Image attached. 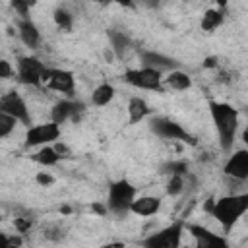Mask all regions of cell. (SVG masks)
I'll list each match as a JSON object with an SVG mask.
<instances>
[{"instance_id": "obj_1", "label": "cell", "mask_w": 248, "mask_h": 248, "mask_svg": "<svg viewBox=\"0 0 248 248\" xmlns=\"http://www.w3.org/2000/svg\"><path fill=\"white\" fill-rule=\"evenodd\" d=\"M209 114H211V122L217 130V138H219V145L223 151H231L232 143L236 141V134H238V110L223 101H209Z\"/></svg>"}, {"instance_id": "obj_2", "label": "cell", "mask_w": 248, "mask_h": 248, "mask_svg": "<svg viewBox=\"0 0 248 248\" xmlns=\"http://www.w3.org/2000/svg\"><path fill=\"white\" fill-rule=\"evenodd\" d=\"M209 211L221 225V229L225 232H231L232 227L244 217V213H248V190L217 198L209 205Z\"/></svg>"}, {"instance_id": "obj_3", "label": "cell", "mask_w": 248, "mask_h": 248, "mask_svg": "<svg viewBox=\"0 0 248 248\" xmlns=\"http://www.w3.org/2000/svg\"><path fill=\"white\" fill-rule=\"evenodd\" d=\"M136 198H138V188L128 178H118L108 184L105 203L108 207V213H112L116 217H126L130 213V207L136 202Z\"/></svg>"}, {"instance_id": "obj_4", "label": "cell", "mask_w": 248, "mask_h": 248, "mask_svg": "<svg viewBox=\"0 0 248 248\" xmlns=\"http://www.w3.org/2000/svg\"><path fill=\"white\" fill-rule=\"evenodd\" d=\"M184 231H186V223L182 219L172 221L170 225L147 234L140 242V248H180Z\"/></svg>"}, {"instance_id": "obj_5", "label": "cell", "mask_w": 248, "mask_h": 248, "mask_svg": "<svg viewBox=\"0 0 248 248\" xmlns=\"http://www.w3.org/2000/svg\"><path fill=\"white\" fill-rule=\"evenodd\" d=\"M163 76H165V74H161V72H157V70L140 66V68H128V70H124L122 79H124V83H128L130 87L143 89V91L163 93V91H165Z\"/></svg>"}, {"instance_id": "obj_6", "label": "cell", "mask_w": 248, "mask_h": 248, "mask_svg": "<svg viewBox=\"0 0 248 248\" xmlns=\"http://www.w3.org/2000/svg\"><path fill=\"white\" fill-rule=\"evenodd\" d=\"M149 130L161 138V140H169V141H184L190 145H196V138L176 120L167 118V116H151L149 118Z\"/></svg>"}, {"instance_id": "obj_7", "label": "cell", "mask_w": 248, "mask_h": 248, "mask_svg": "<svg viewBox=\"0 0 248 248\" xmlns=\"http://www.w3.org/2000/svg\"><path fill=\"white\" fill-rule=\"evenodd\" d=\"M46 70H48V66L43 60H39L37 56H31V54L19 56L17 62H16V78L23 85L41 87Z\"/></svg>"}, {"instance_id": "obj_8", "label": "cell", "mask_w": 248, "mask_h": 248, "mask_svg": "<svg viewBox=\"0 0 248 248\" xmlns=\"http://www.w3.org/2000/svg\"><path fill=\"white\" fill-rule=\"evenodd\" d=\"M62 134V126L56 122H43V124H33L25 130V141L23 145L27 149L31 147H45V145H54Z\"/></svg>"}, {"instance_id": "obj_9", "label": "cell", "mask_w": 248, "mask_h": 248, "mask_svg": "<svg viewBox=\"0 0 248 248\" xmlns=\"http://www.w3.org/2000/svg\"><path fill=\"white\" fill-rule=\"evenodd\" d=\"M0 112H6L10 116H14L19 124L23 126H33L31 122V112H29V107L25 103V99L17 93V91H8L0 97Z\"/></svg>"}, {"instance_id": "obj_10", "label": "cell", "mask_w": 248, "mask_h": 248, "mask_svg": "<svg viewBox=\"0 0 248 248\" xmlns=\"http://www.w3.org/2000/svg\"><path fill=\"white\" fill-rule=\"evenodd\" d=\"M43 85L52 89V91H58V93H64L68 97L74 95L76 91V78L70 70H64V68H48L45 78H43Z\"/></svg>"}, {"instance_id": "obj_11", "label": "cell", "mask_w": 248, "mask_h": 248, "mask_svg": "<svg viewBox=\"0 0 248 248\" xmlns=\"http://www.w3.org/2000/svg\"><path fill=\"white\" fill-rule=\"evenodd\" d=\"M186 231L192 234L196 248H231L225 234H217V232L209 231L207 227H202L196 223H186Z\"/></svg>"}, {"instance_id": "obj_12", "label": "cell", "mask_w": 248, "mask_h": 248, "mask_svg": "<svg viewBox=\"0 0 248 248\" xmlns=\"http://www.w3.org/2000/svg\"><path fill=\"white\" fill-rule=\"evenodd\" d=\"M85 112V105L76 99H60L52 105L50 108V120L56 122L58 126L66 124L68 120H78L79 114Z\"/></svg>"}, {"instance_id": "obj_13", "label": "cell", "mask_w": 248, "mask_h": 248, "mask_svg": "<svg viewBox=\"0 0 248 248\" xmlns=\"http://www.w3.org/2000/svg\"><path fill=\"white\" fill-rule=\"evenodd\" d=\"M223 174L231 180H238L244 182L248 180V147L236 149L234 153H231L223 165Z\"/></svg>"}, {"instance_id": "obj_14", "label": "cell", "mask_w": 248, "mask_h": 248, "mask_svg": "<svg viewBox=\"0 0 248 248\" xmlns=\"http://www.w3.org/2000/svg\"><path fill=\"white\" fill-rule=\"evenodd\" d=\"M140 66L157 70L161 74H169L172 70H178V62L163 52L157 50H140Z\"/></svg>"}, {"instance_id": "obj_15", "label": "cell", "mask_w": 248, "mask_h": 248, "mask_svg": "<svg viewBox=\"0 0 248 248\" xmlns=\"http://www.w3.org/2000/svg\"><path fill=\"white\" fill-rule=\"evenodd\" d=\"M163 207V200L159 196H138L130 207V213L138 217H151L157 215Z\"/></svg>"}, {"instance_id": "obj_16", "label": "cell", "mask_w": 248, "mask_h": 248, "mask_svg": "<svg viewBox=\"0 0 248 248\" xmlns=\"http://www.w3.org/2000/svg\"><path fill=\"white\" fill-rule=\"evenodd\" d=\"M17 35H19L21 43L27 48H39V45H41V31H39L37 23L31 17L17 19Z\"/></svg>"}, {"instance_id": "obj_17", "label": "cell", "mask_w": 248, "mask_h": 248, "mask_svg": "<svg viewBox=\"0 0 248 248\" xmlns=\"http://www.w3.org/2000/svg\"><path fill=\"white\" fill-rule=\"evenodd\" d=\"M149 116H151V108H149L145 99L132 97L128 101V122L130 124H140V122H143Z\"/></svg>"}, {"instance_id": "obj_18", "label": "cell", "mask_w": 248, "mask_h": 248, "mask_svg": "<svg viewBox=\"0 0 248 248\" xmlns=\"http://www.w3.org/2000/svg\"><path fill=\"white\" fill-rule=\"evenodd\" d=\"M108 37V43H110V50L116 58H124V54L132 48V39L124 33V31H118V29H110L107 33Z\"/></svg>"}, {"instance_id": "obj_19", "label": "cell", "mask_w": 248, "mask_h": 248, "mask_svg": "<svg viewBox=\"0 0 248 248\" xmlns=\"http://www.w3.org/2000/svg\"><path fill=\"white\" fill-rule=\"evenodd\" d=\"M163 85H165V89L186 91L192 87V78H190V74H186L182 70H172L163 76Z\"/></svg>"}, {"instance_id": "obj_20", "label": "cell", "mask_w": 248, "mask_h": 248, "mask_svg": "<svg viewBox=\"0 0 248 248\" xmlns=\"http://www.w3.org/2000/svg\"><path fill=\"white\" fill-rule=\"evenodd\" d=\"M114 95H116L114 85H112V83H108V81H103V83H99V85L91 91L89 101H91V105H93V107H107L108 103H112Z\"/></svg>"}, {"instance_id": "obj_21", "label": "cell", "mask_w": 248, "mask_h": 248, "mask_svg": "<svg viewBox=\"0 0 248 248\" xmlns=\"http://www.w3.org/2000/svg\"><path fill=\"white\" fill-rule=\"evenodd\" d=\"M223 23H225V12H223L221 8H209V10L203 12L202 21H200V27H202L203 31L211 33V31L219 29Z\"/></svg>"}, {"instance_id": "obj_22", "label": "cell", "mask_w": 248, "mask_h": 248, "mask_svg": "<svg viewBox=\"0 0 248 248\" xmlns=\"http://www.w3.org/2000/svg\"><path fill=\"white\" fill-rule=\"evenodd\" d=\"M60 159H62V157L58 155V151H56L54 145H45V147H41V149H37V151L33 153V161L39 163V165L45 167V169L56 167V165L60 163Z\"/></svg>"}, {"instance_id": "obj_23", "label": "cell", "mask_w": 248, "mask_h": 248, "mask_svg": "<svg viewBox=\"0 0 248 248\" xmlns=\"http://www.w3.org/2000/svg\"><path fill=\"white\" fill-rule=\"evenodd\" d=\"M161 172H165V174H169V176H174V174H178V176H188L190 165H188V161H184V159L167 161V163L161 167Z\"/></svg>"}, {"instance_id": "obj_24", "label": "cell", "mask_w": 248, "mask_h": 248, "mask_svg": "<svg viewBox=\"0 0 248 248\" xmlns=\"http://www.w3.org/2000/svg\"><path fill=\"white\" fill-rule=\"evenodd\" d=\"M52 17H54V23H56L58 29H62V31H72V27H74V16H72V12H68L66 8L58 6V8L54 10Z\"/></svg>"}, {"instance_id": "obj_25", "label": "cell", "mask_w": 248, "mask_h": 248, "mask_svg": "<svg viewBox=\"0 0 248 248\" xmlns=\"http://www.w3.org/2000/svg\"><path fill=\"white\" fill-rule=\"evenodd\" d=\"M184 190H186V176H178V174L169 176V180H167V184H165L167 196L176 198V196H180Z\"/></svg>"}, {"instance_id": "obj_26", "label": "cell", "mask_w": 248, "mask_h": 248, "mask_svg": "<svg viewBox=\"0 0 248 248\" xmlns=\"http://www.w3.org/2000/svg\"><path fill=\"white\" fill-rule=\"evenodd\" d=\"M17 124H19V122H17L14 116H10V114H6V112H0V138L6 140L8 136H12V132L16 130Z\"/></svg>"}, {"instance_id": "obj_27", "label": "cell", "mask_w": 248, "mask_h": 248, "mask_svg": "<svg viewBox=\"0 0 248 248\" xmlns=\"http://www.w3.org/2000/svg\"><path fill=\"white\" fill-rule=\"evenodd\" d=\"M12 8H14L16 14L19 16V19H27V17H29V12H31V8H33V2L14 0V2H12Z\"/></svg>"}, {"instance_id": "obj_28", "label": "cell", "mask_w": 248, "mask_h": 248, "mask_svg": "<svg viewBox=\"0 0 248 248\" xmlns=\"http://www.w3.org/2000/svg\"><path fill=\"white\" fill-rule=\"evenodd\" d=\"M64 236H66V232H64V229H62L60 225H50V227H46V231H45V238L50 240V242H58V240H62Z\"/></svg>"}, {"instance_id": "obj_29", "label": "cell", "mask_w": 248, "mask_h": 248, "mask_svg": "<svg viewBox=\"0 0 248 248\" xmlns=\"http://www.w3.org/2000/svg\"><path fill=\"white\" fill-rule=\"evenodd\" d=\"M16 76V68L6 60V58H2L0 60V78L2 79H10V78H14Z\"/></svg>"}, {"instance_id": "obj_30", "label": "cell", "mask_w": 248, "mask_h": 248, "mask_svg": "<svg viewBox=\"0 0 248 248\" xmlns=\"http://www.w3.org/2000/svg\"><path fill=\"white\" fill-rule=\"evenodd\" d=\"M35 182H37L39 186H52V184H54V176H52L48 170H39V172L35 174Z\"/></svg>"}, {"instance_id": "obj_31", "label": "cell", "mask_w": 248, "mask_h": 248, "mask_svg": "<svg viewBox=\"0 0 248 248\" xmlns=\"http://www.w3.org/2000/svg\"><path fill=\"white\" fill-rule=\"evenodd\" d=\"M14 225H16V229H17L19 232H25V231L31 227V221H27V219H23V217H16Z\"/></svg>"}, {"instance_id": "obj_32", "label": "cell", "mask_w": 248, "mask_h": 248, "mask_svg": "<svg viewBox=\"0 0 248 248\" xmlns=\"http://www.w3.org/2000/svg\"><path fill=\"white\" fill-rule=\"evenodd\" d=\"M54 147H56V151H58V155L64 159V157H70V149L64 145V143H60V141H56L54 143Z\"/></svg>"}, {"instance_id": "obj_33", "label": "cell", "mask_w": 248, "mask_h": 248, "mask_svg": "<svg viewBox=\"0 0 248 248\" xmlns=\"http://www.w3.org/2000/svg\"><path fill=\"white\" fill-rule=\"evenodd\" d=\"M91 209H93L95 213H99V215H107V213H108L107 203H93V205H91Z\"/></svg>"}, {"instance_id": "obj_34", "label": "cell", "mask_w": 248, "mask_h": 248, "mask_svg": "<svg viewBox=\"0 0 248 248\" xmlns=\"http://www.w3.org/2000/svg\"><path fill=\"white\" fill-rule=\"evenodd\" d=\"M203 66L205 68H217V56H207L203 60Z\"/></svg>"}, {"instance_id": "obj_35", "label": "cell", "mask_w": 248, "mask_h": 248, "mask_svg": "<svg viewBox=\"0 0 248 248\" xmlns=\"http://www.w3.org/2000/svg\"><path fill=\"white\" fill-rule=\"evenodd\" d=\"M0 248H8V234L6 232L0 234Z\"/></svg>"}, {"instance_id": "obj_36", "label": "cell", "mask_w": 248, "mask_h": 248, "mask_svg": "<svg viewBox=\"0 0 248 248\" xmlns=\"http://www.w3.org/2000/svg\"><path fill=\"white\" fill-rule=\"evenodd\" d=\"M242 140H244V143L248 145V128H246V130H242Z\"/></svg>"}, {"instance_id": "obj_37", "label": "cell", "mask_w": 248, "mask_h": 248, "mask_svg": "<svg viewBox=\"0 0 248 248\" xmlns=\"http://www.w3.org/2000/svg\"><path fill=\"white\" fill-rule=\"evenodd\" d=\"M101 248H122L120 244H103Z\"/></svg>"}]
</instances>
